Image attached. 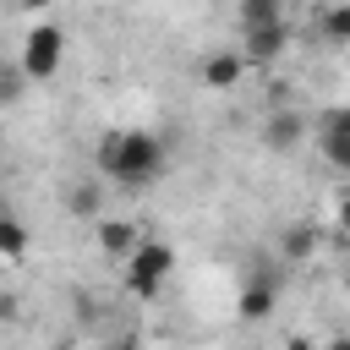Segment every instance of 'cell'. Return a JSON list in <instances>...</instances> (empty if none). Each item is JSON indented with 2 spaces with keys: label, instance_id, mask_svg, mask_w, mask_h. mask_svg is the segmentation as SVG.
<instances>
[{
  "label": "cell",
  "instance_id": "obj_3",
  "mask_svg": "<svg viewBox=\"0 0 350 350\" xmlns=\"http://www.w3.org/2000/svg\"><path fill=\"white\" fill-rule=\"evenodd\" d=\"M60 55H66V33L49 27V22H38V27L27 33V44H22V66H27L33 82H49V77L60 71Z\"/></svg>",
  "mask_w": 350,
  "mask_h": 350
},
{
  "label": "cell",
  "instance_id": "obj_5",
  "mask_svg": "<svg viewBox=\"0 0 350 350\" xmlns=\"http://www.w3.org/2000/svg\"><path fill=\"white\" fill-rule=\"evenodd\" d=\"M284 44H290L284 22H257V27H246V60H279Z\"/></svg>",
  "mask_w": 350,
  "mask_h": 350
},
{
  "label": "cell",
  "instance_id": "obj_11",
  "mask_svg": "<svg viewBox=\"0 0 350 350\" xmlns=\"http://www.w3.org/2000/svg\"><path fill=\"white\" fill-rule=\"evenodd\" d=\"M268 312H273V284H252V290L241 295V317L257 323V317H268Z\"/></svg>",
  "mask_w": 350,
  "mask_h": 350
},
{
  "label": "cell",
  "instance_id": "obj_8",
  "mask_svg": "<svg viewBox=\"0 0 350 350\" xmlns=\"http://www.w3.org/2000/svg\"><path fill=\"white\" fill-rule=\"evenodd\" d=\"M317 148H323V159H328L334 170H350V126H345L339 115L317 131Z\"/></svg>",
  "mask_w": 350,
  "mask_h": 350
},
{
  "label": "cell",
  "instance_id": "obj_19",
  "mask_svg": "<svg viewBox=\"0 0 350 350\" xmlns=\"http://www.w3.org/2000/svg\"><path fill=\"white\" fill-rule=\"evenodd\" d=\"M279 5H295V0H279Z\"/></svg>",
  "mask_w": 350,
  "mask_h": 350
},
{
  "label": "cell",
  "instance_id": "obj_14",
  "mask_svg": "<svg viewBox=\"0 0 350 350\" xmlns=\"http://www.w3.org/2000/svg\"><path fill=\"white\" fill-rule=\"evenodd\" d=\"M22 246H27L22 224H16V219H5V224H0V257H5V262H16V257H22Z\"/></svg>",
  "mask_w": 350,
  "mask_h": 350
},
{
  "label": "cell",
  "instance_id": "obj_13",
  "mask_svg": "<svg viewBox=\"0 0 350 350\" xmlns=\"http://www.w3.org/2000/svg\"><path fill=\"white\" fill-rule=\"evenodd\" d=\"M279 0H241V22L246 27H257V22H279Z\"/></svg>",
  "mask_w": 350,
  "mask_h": 350
},
{
  "label": "cell",
  "instance_id": "obj_6",
  "mask_svg": "<svg viewBox=\"0 0 350 350\" xmlns=\"http://www.w3.org/2000/svg\"><path fill=\"white\" fill-rule=\"evenodd\" d=\"M137 241H142V235H137L131 219H98V252H104V257H131Z\"/></svg>",
  "mask_w": 350,
  "mask_h": 350
},
{
  "label": "cell",
  "instance_id": "obj_4",
  "mask_svg": "<svg viewBox=\"0 0 350 350\" xmlns=\"http://www.w3.org/2000/svg\"><path fill=\"white\" fill-rule=\"evenodd\" d=\"M295 142H306V115H301V109H273V115L262 120V148L290 153Z\"/></svg>",
  "mask_w": 350,
  "mask_h": 350
},
{
  "label": "cell",
  "instance_id": "obj_10",
  "mask_svg": "<svg viewBox=\"0 0 350 350\" xmlns=\"http://www.w3.org/2000/svg\"><path fill=\"white\" fill-rule=\"evenodd\" d=\"M317 33H323V44L345 49V44H350V5H328L323 22H317Z\"/></svg>",
  "mask_w": 350,
  "mask_h": 350
},
{
  "label": "cell",
  "instance_id": "obj_1",
  "mask_svg": "<svg viewBox=\"0 0 350 350\" xmlns=\"http://www.w3.org/2000/svg\"><path fill=\"white\" fill-rule=\"evenodd\" d=\"M98 170L120 186H148L164 170V142L153 131H109L98 142Z\"/></svg>",
  "mask_w": 350,
  "mask_h": 350
},
{
  "label": "cell",
  "instance_id": "obj_16",
  "mask_svg": "<svg viewBox=\"0 0 350 350\" xmlns=\"http://www.w3.org/2000/svg\"><path fill=\"white\" fill-rule=\"evenodd\" d=\"M339 230H345V235H350V191H345V197H339Z\"/></svg>",
  "mask_w": 350,
  "mask_h": 350
},
{
  "label": "cell",
  "instance_id": "obj_2",
  "mask_svg": "<svg viewBox=\"0 0 350 350\" xmlns=\"http://www.w3.org/2000/svg\"><path fill=\"white\" fill-rule=\"evenodd\" d=\"M126 262H131V268H126V284H131V295H159L164 273L175 268V252H170L164 241H137V252H131Z\"/></svg>",
  "mask_w": 350,
  "mask_h": 350
},
{
  "label": "cell",
  "instance_id": "obj_12",
  "mask_svg": "<svg viewBox=\"0 0 350 350\" xmlns=\"http://www.w3.org/2000/svg\"><path fill=\"white\" fill-rule=\"evenodd\" d=\"M66 208H71L77 219H93V213H98V186H88V180H77V186L66 191Z\"/></svg>",
  "mask_w": 350,
  "mask_h": 350
},
{
  "label": "cell",
  "instance_id": "obj_9",
  "mask_svg": "<svg viewBox=\"0 0 350 350\" xmlns=\"http://www.w3.org/2000/svg\"><path fill=\"white\" fill-rule=\"evenodd\" d=\"M241 71H246V55H208L202 60V82L208 88H235Z\"/></svg>",
  "mask_w": 350,
  "mask_h": 350
},
{
  "label": "cell",
  "instance_id": "obj_7",
  "mask_svg": "<svg viewBox=\"0 0 350 350\" xmlns=\"http://www.w3.org/2000/svg\"><path fill=\"white\" fill-rule=\"evenodd\" d=\"M312 252H317V230H312L306 219H295V224L279 230V257H284V262H306Z\"/></svg>",
  "mask_w": 350,
  "mask_h": 350
},
{
  "label": "cell",
  "instance_id": "obj_18",
  "mask_svg": "<svg viewBox=\"0 0 350 350\" xmlns=\"http://www.w3.org/2000/svg\"><path fill=\"white\" fill-rule=\"evenodd\" d=\"M345 284H350V268H345Z\"/></svg>",
  "mask_w": 350,
  "mask_h": 350
},
{
  "label": "cell",
  "instance_id": "obj_17",
  "mask_svg": "<svg viewBox=\"0 0 350 350\" xmlns=\"http://www.w3.org/2000/svg\"><path fill=\"white\" fill-rule=\"evenodd\" d=\"M22 5H27V11H38V5H49V0H22Z\"/></svg>",
  "mask_w": 350,
  "mask_h": 350
},
{
  "label": "cell",
  "instance_id": "obj_15",
  "mask_svg": "<svg viewBox=\"0 0 350 350\" xmlns=\"http://www.w3.org/2000/svg\"><path fill=\"white\" fill-rule=\"evenodd\" d=\"M22 77H27V66H22V60L0 71V98H5V104H16V98H22Z\"/></svg>",
  "mask_w": 350,
  "mask_h": 350
}]
</instances>
